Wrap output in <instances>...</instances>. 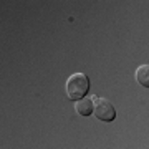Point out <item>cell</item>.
Listing matches in <instances>:
<instances>
[{
    "label": "cell",
    "mask_w": 149,
    "mask_h": 149,
    "mask_svg": "<svg viewBox=\"0 0 149 149\" xmlns=\"http://www.w3.org/2000/svg\"><path fill=\"white\" fill-rule=\"evenodd\" d=\"M74 109H76V113L80 116H90V114L95 113V103H93L91 98L85 96V98H81V100H78L74 103Z\"/></svg>",
    "instance_id": "cell-3"
},
{
    "label": "cell",
    "mask_w": 149,
    "mask_h": 149,
    "mask_svg": "<svg viewBox=\"0 0 149 149\" xmlns=\"http://www.w3.org/2000/svg\"><path fill=\"white\" fill-rule=\"evenodd\" d=\"M134 76H136V81L141 86L149 88V65H141V66H138Z\"/></svg>",
    "instance_id": "cell-4"
},
{
    "label": "cell",
    "mask_w": 149,
    "mask_h": 149,
    "mask_svg": "<svg viewBox=\"0 0 149 149\" xmlns=\"http://www.w3.org/2000/svg\"><path fill=\"white\" fill-rule=\"evenodd\" d=\"M90 90V78L85 73H73L66 80V96L71 101L85 98Z\"/></svg>",
    "instance_id": "cell-1"
},
{
    "label": "cell",
    "mask_w": 149,
    "mask_h": 149,
    "mask_svg": "<svg viewBox=\"0 0 149 149\" xmlns=\"http://www.w3.org/2000/svg\"><path fill=\"white\" fill-rule=\"evenodd\" d=\"M93 103H95V114L100 121L109 123L116 118V109L113 106V103L106 98H101V96H95L93 98Z\"/></svg>",
    "instance_id": "cell-2"
}]
</instances>
